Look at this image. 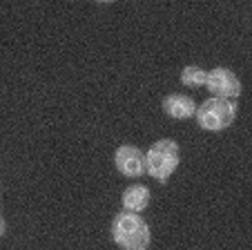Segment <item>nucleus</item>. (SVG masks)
<instances>
[{
    "label": "nucleus",
    "mask_w": 252,
    "mask_h": 250,
    "mask_svg": "<svg viewBox=\"0 0 252 250\" xmlns=\"http://www.w3.org/2000/svg\"><path fill=\"white\" fill-rule=\"evenodd\" d=\"M5 232H7V223L2 219V214H0V237H5Z\"/></svg>",
    "instance_id": "1a4fd4ad"
},
{
    "label": "nucleus",
    "mask_w": 252,
    "mask_h": 250,
    "mask_svg": "<svg viewBox=\"0 0 252 250\" xmlns=\"http://www.w3.org/2000/svg\"><path fill=\"white\" fill-rule=\"evenodd\" d=\"M163 112L172 118H192L196 114V103L190 96L170 94L163 99Z\"/></svg>",
    "instance_id": "423d86ee"
},
{
    "label": "nucleus",
    "mask_w": 252,
    "mask_h": 250,
    "mask_svg": "<svg viewBox=\"0 0 252 250\" xmlns=\"http://www.w3.org/2000/svg\"><path fill=\"white\" fill-rule=\"evenodd\" d=\"M205 87L212 94V99H225L232 101L241 94V80L228 67H214L205 74Z\"/></svg>",
    "instance_id": "20e7f679"
},
{
    "label": "nucleus",
    "mask_w": 252,
    "mask_h": 250,
    "mask_svg": "<svg viewBox=\"0 0 252 250\" xmlns=\"http://www.w3.org/2000/svg\"><path fill=\"white\" fill-rule=\"evenodd\" d=\"M114 163L123 177L136 179L145 172V154L134 145H121L114 154Z\"/></svg>",
    "instance_id": "39448f33"
},
{
    "label": "nucleus",
    "mask_w": 252,
    "mask_h": 250,
    "mask_svg": "<svg viewBox=\"0 0 252 250\" xmlns=\"http://www.w3.org/2000/svg\"><path fill=\"white\" fill-rule=\"evenodd\" d=\"M181 161V152H179V143L174 139H161L154 145H150L148 154H145V172L157 181H167L172 172L179 168Z\"/></svg>",
    "instance_id": "f03ea898"
},
{
    "label": "nucleus",
    "mask_w": 252,
    "mask_h": 250,
    "mask_svg": "<svg viewBox=\"0 0 252 250\" xmlns=\"http://www.w3.org/2000/svg\"><path fill=\"white\" fill-rule=\"evenodd\" d=\"M205 74H208V71H205L203 67L188 65V67H183V71H181V83L186 87H201V85H205Z\"/></svg>",
    "instance_id": "6e6552de"
},
{
    "label": "nucleus",
    "mask_w": 252,
    "mask_h": 250,
    "mask_svg": "<svg viewBox=\"0 0 252 250\" xmlns=\"http://www.w3.org/2000/svg\"><path fill=\"white\" fill-rule=\"evenodd\" d=\"M112 239L123 250H148L152 235L145 219L138 217L136 213H119L112 221Z\"/></svg>",
    "instance_id": "f257e3e1"
},
{
    "label": "nucleus",
    "mask_w": 252,
    "mask_h": 250,
    "mask_svg": "<svg viewBox=\"0 0 252 250\" xmlns=\"http://www.w3.org/2000/svg\"><path fill=\"white\" fill-rule=\"evenodd\" d=\"M194 116L199 121V128L208 130V132H221V130L230 128L234 123L237 105L225 99H208L201 103Z\"/></svg>",
    "instance_id": "7ed1b4c3"
},
{
    "label": "nucleus",
    "mask_w": 252,
    "mask_h": 250,
    "mask_svg": "<svg viewBox=\"0 0 252 250\" xmlns=\"http://www.w3.org/2000/svg\"><path fill=\"white\" fill-rule=\"evenodd\" d=\"M121 201H123V208L127 213L138 214L141 210H145V208L150 206V190L141 183H134L123 192V199H121Z\"/></svg>",
    "instance_id": "0eeeda50"
}]
</instances>
